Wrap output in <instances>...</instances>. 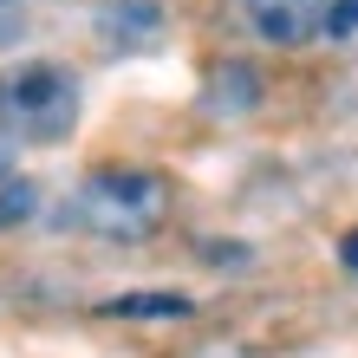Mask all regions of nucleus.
I'll return each instance as SVG.
<instances>
[{"label":"nucleus","mask_w":358,"mask_h":358,"mask_svg":"<svg viewBox=\"0 0 358 358\" xmlns=\"http://www.w3.org/2000/svg\"><path fill=\"white\" fill-rule=\"evenodd\" d=\"M0 111L20 137L59 143L78 124V78L66 66H20L7 85H0Z\"/></svg>","instance_id":"nucleus-1"},{"label":"nucleus","mask_w":358,"mask_h":358,"mask_svg":"<svg viewBox=\"0 0 358 358\" xmlns=\"http://www.w3.org/2000/svg\"><path fill=\"white\" fill-rule=\"evenodd\" d=\"M157 215H163L157 176H92V189H85V222L104 228L111 241H137Z\"/></svg>","instance_id":"nucleus-2"},{"label":"nucleus","mask_w":358,"mask_h":358,"mask_svg":"<svg viewBox=\"0 0 358 358\" xmlns=\"http://www.w3.org/2000/svg\"><path fill=\"white\" fill-rule=\"evenodd\" d=\"M241 7L273 46H300L313 27H326V0H241Z\"/></svg>","instance_id":"nucleus-3"},{"label":"nucleus","mask_w":358,"mask_h":358,"mask_svg":"<svg viewBox=\"0 0 358 358\" xmlns=\"http://www.w3.org/2000/svg\"><path fill=\"white\" fill-rule=\"evenodd\" d=\"M117 320H182L189 300L182 293H131V300H111Z\"/></svg>","instance_id":"nucleus-4"},{"label":"nucleus","mask_w":358,"mask_h":358,"mask_svg":"<svg viewBox=\"0 0 358 358\" xmlns=\"http://www.w3.org/2000/svg\"><path fill=\"white\" fill-rule=\"evenodd\" d=\"M33 208V182H7L0 189V222H20Z\"/></svg>","instance_id":"nucleus-5"},{"label":"nucleus","mask_w":358,"mask_h":358,"mask_svg":"<svg viewBox=\"0 0 358 358\" xmlns=\"http://www.w3.org/2000/svg\"><path fill=\"white\" fill-rule=\"evenodd\" d=\"M326 33H332V39L358 33V0H332V7H326Z\"/></svg>","instance_id":"nucleus-6"},{"label":"nucleus","mask_w":358,"mask_h":358,"mask_svg":"<svg viewBox=\"0 0 358 358\" xmlns=\"http://www.w3.org/2000/svg\"><path fill=\"white\" fill-rule=\"evenodd\" d=\"M13 150H20V131L7 124V111H0V176L13 170Z\"/></svg>","instance_id":"nucleus-7"},{"label":"nucleus","mask_w":358,"mask_h":358,"mask_svg":"<svg viewBox=\"0 0 358 358\" xmlns=\"http://www.w3.org/2000/svg\"><path fill=\"white\" fill-rule=\"evenodd\" d=\"M339 261H345V267L358 273V235H345V241H339Z\"/></svg>","instance_id":"nucleus-8"}]
</instances>
